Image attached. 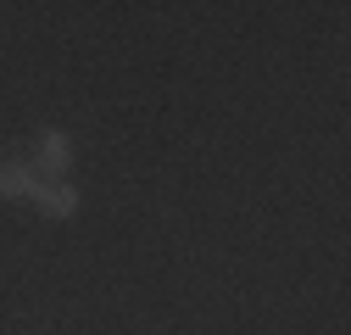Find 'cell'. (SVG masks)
Returning <instances> with one entry per match:
<instances>
[{"instance_id": "7a4b0ae2", "label": "cell", "mask_w": 351, "mask_h": 335, "mask_svg": "<svg viewBox=\"0 0 351 335\" xmlns=\"http://www.w3.org/2000/svg\"><path fill=\"white\" fill-rule=\"evenodd\" d=\"M34 190H39V179L23 162H0V196H34Z\"/></svg>"}, {"instance_id": "6da1fadb", "label": "cell", "mask_w": 351, "mask_h": 335, "mask_svg": "<svg viewBox=\"0 0 351 335\" xmlns=\"http://www.w3.org/2000/svg\"><path fill=\"white\" fill-rule=\"evenodd\" d=\"M34 196H39V207H45L51 218H73V207H78V190L62 185V179H56V185H39Z\"/></svg>"}, {"instance_id": "3957f363", "label": "cell", "mask_w": 351, "mask_h": 335, "mask_svg": "<svg viewBox=\"0 0 351 335\" xmlns=\"http://www.w3.org/2000/svg\"><path fill=\"white\" fill-rule=\"evenodd\" d=\"M39 157H45L51 174H62V168H67V140L62 135H45V140H39Z\"/></svg>"}]
</instances>
